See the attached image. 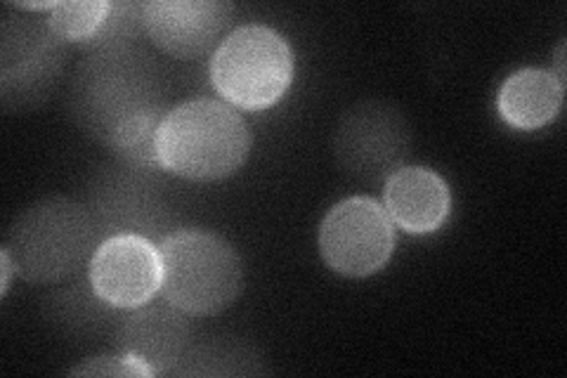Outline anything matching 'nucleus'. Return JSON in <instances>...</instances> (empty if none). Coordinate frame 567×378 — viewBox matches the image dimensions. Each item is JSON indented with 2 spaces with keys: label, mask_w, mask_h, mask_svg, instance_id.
Returning a JSON list of instances; mask_svg holds the SVG:
<instances>
[{
  "label": "nucleus",
  "mask_w": 567,
  "mask_h": 378,
  "mask_svg": "<svg viewBox=\"0 0 567 378\" xmlns=\"http://www.w3.org/2000/svg\"><path fill=\"white\" fill-rule=\"evenodd\" d=\"M64 67V41L50 24L27 17H6L0 48V95L3 106L29 110L41 104L55 88Z\"/></svg>",
  "instance_id": "nucleus-9"
},
{
  "label": "nucleus",
  "mask_w": 567,
  "mask_h": 378,
  "mask_svg": "<svg viewBox=\"0 0 567 378\" xmlns=\"http://www.w3.org/2000/svg\"><path fill=\"white\" fill-rule=\"evenodd\" d=\"M145 31L142 22V3H110V12L102 22L100 31L93 35L85 48L91 52L102 50H118L135 45L137 35Z\"/></svg>",
  "instance_id": "nucleus-17"
},
{
  "label": "nucleus",
  "mask_w": 567,
  "mask_h": 378,
  "mask_svg": "<svg viewBox=\"0 0 567 378\" xmlns=\"http://www.w3.org/2000/svg\"><path fill=\"white\" fill-rule=\"evenodd\" d=\"M87 282L116 310H133L162 292V258L154 242L137 234L102 239L91 258Z\"/></svg>",
  "instance_id": "nucleus-10"
},
{
  "label": "nucleus",
  "mask_w": 567,
  "mask_h": 378,
  "mask_svg": "<svg viewBox=\"0 0 567 378\" xmlns=\"http://www.w3.org/2000/svg\"><path fill=\"white\" fill-rule=\"evenodd\" d=\"M554 76L558 79V83L565 85V43L558 45V52H556V74Z\"/></svg>",
  "instance_id": "nucleus-20"
},
{
  "label": "nucleus",
  "mask_w": 567,
  "mask_h": 378,
  "mask_svg": "<svg viewBox=\"0 0 567 378\" xmlns=\"http://www.w3.org/2000/svg\"><path fill=\"white\" fill-rule=\"evenodd\" d=\"M110 12V3L104 0H74V3H58L50 12L48 24L52 33L62 41L87 43L100 31Z\"/></svg>",
  "instance_id": "nucleus-16"
},
{
  "label": "nucleus",
  "mask_w": 567,
  "mask_h": 378,
  "mask_svg": "<svg viewBox=\"0 0 567 378\" xmlns=\"http://www.w3.org/2000/svg\"><path fill=\"white\" fill-rule=\"evenodd\" d=\"M52 310H55V319L62 324H71V327H95L97 329V321H106L104 315V303L97 294H93V298L83 296L81 289H66L62 294H58L52 298Z\"/></svg>",
  "instance_id": "nucleus-18"
},
{
  "label": "nucleus",
  "mask_w": 567,
  "mask_h": 378,
  "mask_svg": "<svg viewBox=\"0 0 567 378\" xmlns=\"http://www.w3.org/2000/svg\"><path fill=\"white\" fill-rule=\"evenodd\" d=\"M104 237L87 204L48 196L29 206L3 246L14 273L31 284H55L79 273Z\"/></svg>",
  "instance_id": "nucleus-2"
},
{
  "label": "nucleus",
  "mask_w": 567,
  "mask_h": 378,
  "mask_svg": "<svg viewBox=\"0 0 567 378\" xmlns=\"http://www.w3.org/2000/svg\"><path fill=\"white\" fill-rule=\"evenodd\" d=\"M395 232L383 204L352 196L336 204L319 227V254L343 277H369L393 256Z\"/></svg>",
  "instance_id": "nucleus-8"
},
{
  "label": "nucleus",
  "mask_w": 567,
  "mask_h": 378,
  "mask_svg": "<svg viewBox=\"0 0 567 378\" xmlns=\"http://www.w3.org/2000/svg\"><path fill=\"white\" fill-rule=\"evenodd\" d=\"M162 294L185 315H216L241 289V260L233 244L213 232L177 229L158 244Z\"/></svg>",
  "instance_id": "nucleus-4"
},
{
  "label": "nucleus",
  "mask_w": 567,
  "mask_h": 378,
  "mask_svg": "<svg viewBox=\"0 0 567 378\" xmlns=\"http://www.w3.org/2000/svg\"><path fill=\"white\" fill-rule=\"evenodd\" d=\"M565 85L554 71L523 69L508 76L499 90V114L513 129L537 131L551 123L563 106Z\"/></svg>",
  "instance_id": "nucleus-14"
},
{
  "label": "nucleus",
  "mask_w": 567,
  "mask_h": 378,
  "mask_svg": "<svg viewBox=\"0 0 567 378\" xmlns=\"http://www.w3.org/2000/svg\"><path fill=\"white\" fill-rule=\"evenodd\" d=\"M131 164L102 168L87 190V208L106 237L137 234L162 244L173 234V211L156 180ZM104 237V239H106Z\"/></svg>",
  "instance_id": "nucleus-6"
},
{
  "label": "nucleus",
  "mask_w": 567,
  "mask_h": 378,
  "mask_svg": "<svg viewBox=\"0 0 567 378\" xmlns=\"http://www.w3.org/2000/svg\"><path fill=\"white\" fill-rule=\"evenodd\" d=\"M291 79V48L268 27L235 29L213 52L210 81L227 102L241 110H268L284 98Z\"/></svg>",
  "instance_id": "nucleus-5"
},
{
  "label": "nucleus",
  "mask_w": 567,
  "mask_h": 378,
  "mask_svg": "<svg viewBox=\"0 0 567 378\" xmlns=\"http://www.w3.org/2000/svg\"><path fill=\"white\" fill-rule=\"evenodd\" d=\"M452 206L450 187L435 171L402 166L385 180V213L393 225L412 234L437 229Z\"/></svg>",
  "instance_id": "nucleus-13"
},
{
  "label": "nucleus",
  "mask_w": 567,
  "mask_h": 378,
  "mask_svg": "<svg viewBox=\"0 0 567 378\" xmlns=\"http://www.w3.org/2000/svg\"><path fill=\"white\" fill-rule=\"evenodd\" d=\"M156 62L140 48L91 52L71 85V114L81 129L116 152L123 164H158L156 131L166 116Z\"/></svg>",
  "instance_id": "nucleus-1"
},
{
  "label": "nucleus",
  "mask_w": 567,
  "mask_h": 378,
  "mask_svg": "<svg viewBox=\"0 0 567 378\" xmlns=\"http://www.w3.org/2000/svg\"><path fill=\"white\" fill-rule=\"evenodd\" d=\"M192 329L183 310L166 298L164 303H145L121 319L116 329L118 353L154 374H173L189 350Z\"/></svg>",
  "instance_id": "nucleus-12"
},
{
  "label": "nucleus",
  "mask_w": 567,
  "mask_h": 378,
  "mask_svg": "<svg viewBox=\"0 0 567 378\" xmlns=\"http://www.w3.org/2000/svg\"><path fill=\"white\" fill-rule=\"evenodd\" d=\"M412 133L395 104L367 100L343 114L333 135L339 164L354 177L379 183L404 166Z\"/></svg>",
  "instance_id": "nucleus-7"
},
{
  "label": "nucleus",
  "mask_w": 567,
  "mask_h": 378,
  "mask_svg": "<svg viewBox=\"0 0 567 378\" xmlns=\"http://www.w3.org/2000/svg\"><path fill=\"white\" fill-rule=\"evenodd\" d=\"M262 357L237 340H210L189 346L171 376H256L262 374Z\"/></svg>",
  "instance_id": "nucleus-15"
},
{
  "label": "nucleus",
  "mask_w": 567,
  "mask_h": 378,
  "mask_svg": "<svg viewBox=\"0 0 567 378\" xmlns=\"http://www.w3.org/2000/svg\"><path fill=\"white\" fill-rule=\"evenodd\" d=\"M71 376H152L147 367L135 362L133 357L126 355H106L85 359L83 365L69 371Z\"/></svg>",
  "instance_id": "nucleus-19"
},
{
  "label": "nucleus",
  "mask_w": 567,
  "mask_h": 378,
  "mask_svg": "<svg viewBox=\"0 0 567 378\" xmlns=\"http://www.w3.org/2000/svg\"><path fill=\"white\" fill-rule=\"evenodd\" d=\"M235 8L223 0H152L142 3V22L154 45L181 60L202 58L220 45Z\"/></svg>",
  "instance_id": "nucleus-11"
},
{
  "label": "nucleus",
  "mask_w": 567,
  "mask_h": 378,
  "mask_svg": "<svg viewBox=\"0 0 567 378\" xmlns=\"http://www.w3.org/2000/svg\"><path fill=\"white\" fill-rule=\"evenodd\" d=\"M251 150V131L233 106L192 100L166 112L156 131L162 168L187 180H220L239 171Z\"/></svg>",
  "instance_id": "nucleus-3"
}]
</instances>
